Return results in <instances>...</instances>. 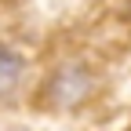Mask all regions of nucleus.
<instances>
[{
  "label": "nucleus",
  "mask_w": 131,
  "mask_h": 131,
  "mask_svg": "<svg viewBox=\"0 0 131 131\" xmlns=\"http://www.w3.org/2000/svg\"><path fill=\"white\" fill-rule=\"evenodd\" d=\"M22 58L15 55V51H7V47H0V98L4 95H11L15 88H18V80H22Z\"/></svg>",
  "instance_id": "obj_1"
}]
</instances>
